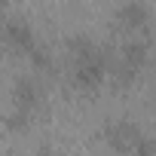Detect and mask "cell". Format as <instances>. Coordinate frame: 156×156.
I'll return each mask as SVG.
<instances>
[{
    "label": "cell",
    "instance_id": "6da1fadb",
    "mask_svg": "<svg viewBox=\"0 0 156 156\" xmlns=\"http://www.w3.org/2000/svg\"><path fill=\"white\" fill-rule=\"evenodd\" d=\"M67 55H70V80L80 92H98L110 76V58L104 49H98L95 40L86 34L67 37Z\"/></svg>",
    "mask_w": 156,
    "mask_h": 156
},
{
    "label": "cell",
    "instance_id": "7a4b0ae2",
    "mask_svg": "<svg viewBox=\"0 0 156 156\" xmlns=\"http://www.w3.org/2000/svg\"><path fill=\"white\" fill-rule=\"evenodd\" d=\"M147 61H150V43L135 37V40L122 43V49H119V61L110 67V73H113L116 83L129 86V83H135V76L147 67Z\"/></svg>",
    "mask_w": 156,
    "mask_h": 156
},
{
    "label": "cell",
    "instance_id": "3957f363",
    "mask_svg": "<svg viewBox=\"0 0 156 156\" xmlns=\"http://www.w3.org/2000/svg\"><path fill=\"white\" fill-rule=\"evenodd\" d=\"M141 138H144L141 129H138L135 122H129V119H116V122H107V126H104V141H107L116 153L132 156V150L138 147Z\"/></svg>",
    "mask_w": 156,
    "mask_h": 156
},
{
    "label": "cell",
    "instance_id": "277c9868",
    "mask_svg": "<svg viewBox=\"0 0 156 156\" xmlns=\"http://www.w3.org/2000/svg\"><path fill=\"white\" fill-rule=\"evenodd\" d=\"M40 101H43V89H40L37 76H28L25 73V76H19V80L12 83V107L16 110L34 116V110L40 107Z\"/></svg>",
    "mask_w": 156,
    "mask_h": 156
},
{
    "label": "cell",
    "instance_id": "5b68a950",
    "mask_svg": "<svg viewBox=\"0 0 156 156\" xmlns=\"http://www.w3.org/2000/svg\"><path fill=\"white\" fill-rule=\"evenodd\" d=\"M3 37H6V43H9L19 55H28V58H31V52L40 46L34 28H31L25 19H9V22L3 25Z\"/></svg>",
    "mask_w": 156,
    "mask_h": 156
},
{
    "label": "cell",
    "instance_id": "8992f818",
    "mask_svg": "<svg viewBox=\"0 0 156 156\" xmlns=\"http://www.w3.org/2000/svg\"><path fill=\"white\" fill-rule=\"evenodd\" d=\"M116 25L126 28V31H132V34L147 31V25H150V9H147V3H144V0H126V3L116 9Z\"/></svg>",
    "mask_w": 156,
    "mask_h": 156
},
{
    "label": "cell",
    "instance_id": "52a82bcc",
    "mask_svg": "<svg viewBox=\"0 0 156 156\" xmlns=\"http://www.w3.org/2000/svg\"><path fill=\"white\" fill-rule=\"evenodd\" d=\"M31 126V113H22V110H9V116H6V129L9 132H25Z\"/></svg>",
    "mask_w": 156,
    "mask_h": 156
},
{
    "label": "cell",
    "instance_id": "ba28073f",
    "mask_svg": "<svg viewBox=\"0 0 156 156\" xmlns=\"http://www.w3.org/2000/svg\"><path fill=\"white\" fill-rule=\"evenodd\" d=\"M31 64H34L37 70H52V55H49V49H46L43 43L31 52Z\"/></svg>",
    "mask_w": 156,
    "mask_h": 156
},
{
    "label": "cell",
    "instance_id": "9c48e42d",
    "mask_svg": "<svg viewBox=\"0 0 156 156\" xmlns=\"http://www.w3.org/2000/svg\"><path fill=\"white\" fill-rule=\"evenodd\" d=\"M132 156H156V141L153 138H141L138 147L132 150Z\"/></svg>",
    "mask_w": 156,
    "mask_h": 156
},
{
    "label": "cell",
    "instance_id": "30bf717a",
    "mask_svg": "<svg viewBox=\"0 0 156 156\" xmlns=\"http://www.w3.org/2000/svg\"><path fill=\"white\" fill-rule=\"evenodd\" d=\"M37 156H52V150H49V147H40V153H37Z\"/></svg>",
    "mask_w": 156,
    "mask_h": 156
}]
</instances>
